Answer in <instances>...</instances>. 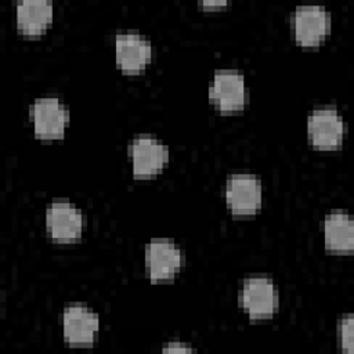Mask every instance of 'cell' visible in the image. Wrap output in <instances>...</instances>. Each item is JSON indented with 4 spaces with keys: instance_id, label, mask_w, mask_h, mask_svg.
I'll list each match as a JSON object with an SVG mask.
<instances>
[{
    "instance_id": "10",
    "label": "cell",
    "mask_w": 354,
    "mask_h": 354,
    "mask_svg": "<svg viewBox=\"0 0 354 354\" xmlns=\"http://www.w3.org/2000/svg\"><path fill=\"white\" fill-rule=\"evenodd\" d=\"M46 225L53 239L75 241L83 232V216L69 202H54L46 212Z\"/></svg>"
},
{
    "instance_id": "13",
    "label": "cell",
    "mask_w": 354,
    "mask_h": 354,
    "mask_svg": "<svg viewBox=\"0 0 354 354\" xmlns=\"http://www.w3.org/2000/svg\"><path fill=\"white\" fill-rule=\"evenodd\" d=\"M325 248L332 252H351L354 249L353 218L344 212L329 213L324 220Z\"/></svg>"
},
{
    "instance_id": "4",
    "label": "cell",
    "mask_w": 354,
    "mask_h": 354,
    "mask_svg": "<svg viewBox=\"0 0 354 354\" xmlns=\"http://www.w3.org/2000/svg\"><path fill=\"white\" fill-rule=\"evenodd\" d=\"M225 202L238 216L256 213L261 206V183L252 174H234L225 183Z\"/></svg>"
},
{
    "instance_id": "9",
    "label": "cell",
    "mask_w": 354,
    "mask_h": 354,
    "mask_svg": "<svg viewBox=\"0 0 354 354\" xmlns=\"http://www.w3.org/2000/svg\"><path fill=\"white\" fill-rule=\"evenodd\" d=\"M64 337L71 346H91L100 329L98 317L83 306H69L62 314Z\"/></svg>"
},
{
    "instance_id": "7",
    "label": "cell",
    "mask_w": 354,
    "mask_h": 354,
    "mask_svg": "<svg viewBox=\"0 0 354 354\" xmlns=\"http://www.w3.org/2000/svg\"><path fill=\"white\" fill-rule=\"evenodd\" d=\"M133 174L137 178L158 174L169 160V149L152 137H137L129 145Z\"/></svg>"
},
{
    "instance_id": "12",
    "label": "cell",
    "mask_w": 354,
    "mask_h": 354,
    "mask_svg": "<svg viewBox=\"0 0 354 354\" xmlns=\"http://www.w3.org/2000/svg\"><path fill=\"white\" fill-rule=\"evenodd\" d=\"M53 21V3L48 0H25L17 4V25L26 35H40Z\"/></svg>"
},
{
    "instance_id": "11",
    "label": "cell",
    "mask_w": 354,
    "mask_h": 354,
    "mask_svg": "<svg viewBox=\"0 0 354 354\" xmlns=\"http://www.w3.org/2000/svg\"><path fill=\"white\" fill-rule=\"evenodd\" d=\"M115 53L119 68L127 73L142 71L152 58L151 43L138 33H118Z\"/></svg>"
},
{
    "instance_id": "14",
    "label": "cell",
    "mask_w": 354,
    "mask_h": 354,
    "mask_svg": "<svg viewBox=\"0 0 354 354\" xmlns=\"http://www.w3.org/2000/svg\"><path fill=\"white\" fill-rule=\"evenodd\" d=\"M337 339L342 350L353 353L354 346V318L351 314L343 317L337 324Z\"/></svg>"
},
{
    "instance_id": "5",
    "label": "cell",
    "mask_w": 354,
    "mask_h": 354,
    "mask_svg": "<svg viewBox=\"0 0 354 354\" xmlns=\"http://www.w3.org/2000/svg\"><path fill=\"white\" fill-rule=\"evenodd\" d=\"M308 137L314 147L321 149L337 148L344 136V123L335 108H317L307 120Z\"/></svg>"
},
{
    "instance_id": "2",
    "label": "cell",
    "mask_w": 354,
    "mask_h": 354,
    "mask_svg": "<svg viewBox=\"0 0 354 354\" xmlns=\"http://www.w3.org/2000/svg\"><path fill=\"white\" fill-rule=\"evenodd\" d=\"M66 106L54 97L36 100L30 106V120L36 137L43 140L61 138L68 124Z\"/></svg>"
},
{
    "instance_id": "3",
    "label": "cell",
    "mask_w": 354,
    "mask_h": 354,
    "mask_svg": "<svg viewBox=\"0 0 354 354\" xmlns=\"http://www.w3.org/2000/svg\"><path fill=\"white\" fill-rule=\"evenodd\" d=\"M295 39L304 47L319 44L330 30V15L319 6L297 7L292 15Z\"/></svg>"
},
{
    "instance_id": "6",
    "label": "cell",
    "mask_w": 354,
    "mask_h": 354,
    "mask_svg": "<svg viewBox=\"0 0 354 354\" xmlns=\"http://www.w3.org/2000/svg\"><path fill=\"white\" fill-rule=\"evenodd\" d=\"M209 97L221 112H232L245 106L248 93L243 76L236 71L214 73Z\"/></svg>"
},
{
    "instance_id": "16",
    "label": "cell",
    "mask_w": 354,
    "mask_h": 354,
    "mask_svg": "<svg viewBox=\"0 0 354 354\" xmlns=\"http://www.w3.org/2000/svg\"><path fill=\"white\" fill-rule=\"evenodd\" d=\"M202 6L203 7H221V6H227V1H203Z\"/></svg>"
},
{
    "instance_id": "1",
    "label": "cell",
    "mask_w": 354,
    "mask_h": 354,
    "mask_svg": "<svg viewBox=\"0 0 354 354\" xmlns=\"http://www.w3.org/2000/svg\"><path fill=\"white\" fill-rule=\"evenodd\" d=\"M239 306L250 319L271 318L278 308V292L271 279L266 277L249 278L239 290Z\"/></svg>"
},
{
    "instance_id": "15",
    "label": "cell",
    "mask_w": 354,
    "mask_h": 354,
    "mask_svg": "<svg viewBox=\"0 0 354 354\" xmlns=\"http://www.w3.org/2000/svg\"><path fill=\"white\" fill-rule=\"evenodd\" d=\"M163 351H167V353H188V351H194V348H191L189 346H185L184 343H170L169 346L163 347Z\"/></svg>"
},
{
    "instance_id": "8",
    "label": "cell",
    "mask_w": 354,
    "mask_h": 354,
    "mask_svg": "<svg viewBox=\"0 0 354 354\" xmlns=\"http://www.w3.org/2000/svg\"><path fill=\"white\" fill-rule=\"evenodd\" d=\"M145 266L152 281L171 279L183 266V253L171 241L155 239L145 248Z\"/></svg>"
}]
</instances>
